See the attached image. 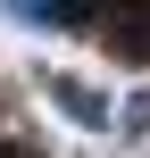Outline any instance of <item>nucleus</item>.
<instances>
[{"label": "nucleus", "mask_w": 150, "mask_h": 158, "mask_svg": "<svg viewBox=\"0 0 150 158\" xmlns=\"http://www.w3.org/2000/svg\"><path fill=\"white\" fill-rule=\"evenodd\" d=\"M117 133H125V142H142V133H150V92H125V108H117Z\"/></svg>", "instance_id": "2"}, {"label": "nucleus", "mask_w": 150, "mask_h": 158, "mask_svg": "<svg viewBox=\"0 0 150 158\" xmlns=\"http://www.w3.org/2000/svg\"><path fill=\"white\" fill-rule=\"evenodd\" d=\"M42 100H50V108H67L84 133H109V125H117L109 92H92V83H75V75H42Z\"/></svg>", "instance_id": "1"}]
</instances>
